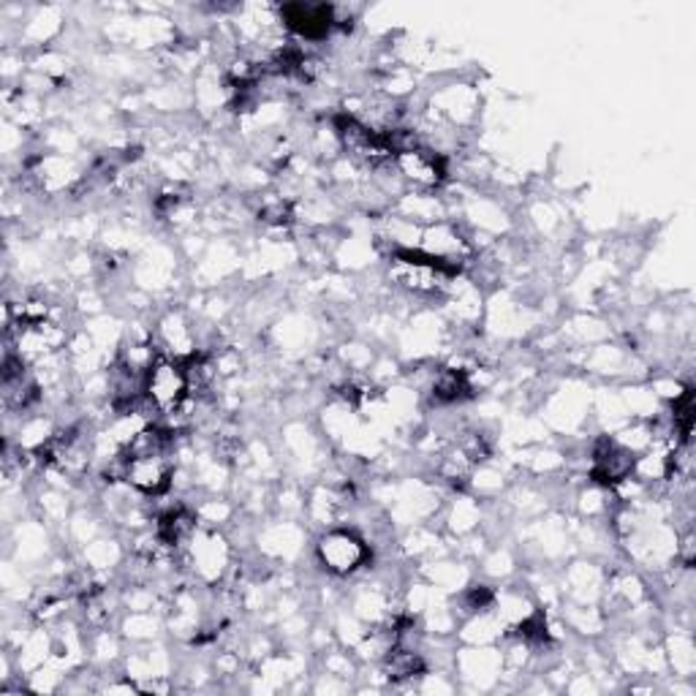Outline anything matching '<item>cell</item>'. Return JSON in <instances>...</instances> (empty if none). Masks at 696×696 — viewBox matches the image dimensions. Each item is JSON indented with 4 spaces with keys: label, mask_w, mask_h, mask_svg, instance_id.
<instances>
[{
    "label": "cell",
    "mask_w": 696,
    "mask_h": 696,
    "mask_svg": "<svg viewBox=\"0 0 696 696\" xmlns=\"http://www.w3.org/2000/svg\"><path fill=\"white\" fill-rule=\"evenodd\" d=\"M468 381L460 370H439L433 376V384H430V395H433L435 403H455L460 397H466Z\"/></svg>",
    "instance_id": "8"
},
{
    "label": "cell",
    "mask_w": 696,
    "mask_h": 696,
    "mask_svg": "<svg viewBox=\"0 0 696 696\" xmlns=\"http://www.w3.org/2000/svg\"><path fill=\"white\" fill-rule=\"evenodd\" d=\"M365 544L345 531H332L318 542V558L332 574H352L365 560Z\"/></svg>",
    "instance_id": "3"
},
{
    "label": "cell",
    "mask_w": 696,
    "mask_h": 696,
    "mask_svg": "<svg viewBox=\"0 0 696 696\" xmlns=\"http://www.w3.org/2000/svg\"><path fill=\"white\" fill-rule=\"evenodd\" d=\"M397 166H401L403 175L408 177L412 182L425 188H435L441 180H444V161L439 159L435 153L422 148L406 150V153L395 155Z\"/></svg>",
    "instance_id": "5"
},
{
    "label": "cell",
    "mask_w": 696,
    "mask_h": 696,
    "mask_svg": "<svg viewBox=\"0 0 696 696\" xmlns=\"http://www.w3.org/2000/svg\"><path fill=\"white\" fill-rule=\"evenodd\" d=\"M283 17L286 25L294 34L305 36V39H321L332 28V12L327 7H302V3H294V7H283Z\"/></svg>",
    "instance_id": "6"
},
{
    "label": "cell",
    "mask_w": 696,
    "mask_h": 696,
    "mask_svg": "<svg viewBox=\"0 0 696 696\" xmlns=\"http://www.w3.org/2000/svg\"><path fill=\"white\" fill-rule=\"evenodd\" d=\"M191 392L186 365L159 359L144 376V401L161 414H175Z\"/></svg>",
    "instance_id": "1"
},
{
    "label": "cell",
    "mask_w": 696,
    "mask_h": 696,
    "mask_svg": "<svg viewBox=\"0 0 696 696\" xmlns=\"http://www.w3.org/2000/svg\"><path fill=\"white\" fill-rule=\"evenodd\" d=\"M636 471L634 452L620 446L618 441L604 439L598 441L596 452H593V479L602 484H618L625 482L631 473Z\"/></svg>",
    "instance_id": "4"
},
{
    "label": "cell",
    "mask_w": 696,
    "mask_h": 696,
    "mask_svg": "<svg viewBox=\"0 0 696 696\" xmlns=\"http://www.w3.org/2000/svg\"><path fill=\"white\" fill-rule=\"evenodd\" d=\"M193 515H188L182 506H177V509H169L166 515L159 517V539L166 544V547H175V544H180L182 539L191 536L193 531Z\"/></svg>",
    "instance_id": "7"
},
{
    "label": "cell",
    "mask_w": 696,
    "mask_h": 696,
    "mask_svg": "<svg viewBox=\"0 0 696 696\" xmlns=\"http://www.w3.org/2000/svg\"><path fill=\"white\" fill-rule=\"evenodd\" d=\"M126 479L131 488H137L139 493L144 495H159L169 488L172 473H175V466L169 460V452H155V455H126Z\"/></svg>",
    "instance_id": "2"
}]
</instances>
